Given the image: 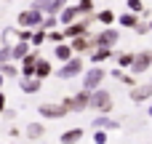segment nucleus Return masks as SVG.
Returning a JSON list of instances; mask_svg holds the SVG:
<instances>
[{
	"label": "nucleus",
	"mask_w": 152,
	"mask_h": 144,
	"mask_svg": "<svg viewBox=\"0 0 152 144\" xmlns=\"http://www.w3.org/2000/svg\"><path fill=\"white\" fill-rule=\"evenodd\" d=\"M29 45H32V48H40V45H45V29H32Z\"/></svg>",
	"instance_id": "25"
},
{
	"label": "nucleus",
	"mask_w": 152,
	"mask_h": 144,
	"mask_svg": "<svg viewBox=\"0 0 152 144\" xmlns=\"http://www.w3.org/2000/svg\"><path fill=\"white\" fill-rule=\"evenodd\" d=\"M0 72H3V77H19V64L16 61H8V64L0 67Z\"/></svg>",
	"instance_id": "27"
},
{
	"label": "nucleus",
	"mask_w": 152,
	"mask_h": 144,
	"mask_svg": "<svg viewBox=\"0 0 152 144\" xmlns=\"http://www.w3.org/2000/svg\"><path fill=\"white\" fill-rule=\"evenodd\" d=\"M0 115H3V120H16V115H19V110H13V107H5V110H3Z\"/></svg>",
	"instance_id": "34"
},
{
	"label": "nucleus",
	"mask_w": 152,
	"mask_h": 144,
	"mask_svg": "<svg viewBox=\"0 0 152 144\" xmlns=\"http://www.w3.org/2000/svg\"><path fill=\"white\" fill-rule=\"evenodd\" d=\"M83 136H86V131H83V128H67V131L59 136V142H61V144H77Z\"/></svg>",
	"instance_id": "16"
},
{
	"label": "nucleus",
	"mask_w": 152,
	"mask_h": 144,
	"mask_svg": "<svg viewBox=\"0 0 152 144\" xmlns=\"http://www.w3.org/2000/svg\"><path fill=\"white\" fill-rule=\"evenodd\" d=\"M8 136H11V139H19V136H21V131L13 126V128H8Z\"/></svg>",
	"instance_id": "38"
},
{
	"label": "nucleus",
	"mask_w": 152,
	"mask_h": 144,
	"mask_svg": "<svg viewBox=\"0 0 152 144\" xmlns=\"http://www.w3.org/2000/svg\"><path fill=\"white\" fill-rule=\"evenodd\" d=\"M131 75H144L147 69H152V59H150V51H136L134 53V61H131Z\"/></svg>",
	"instance_id": "8"
},
{
	"label": "nucleus",
	"mask_w": 152,
	"mask_h": 144,
	"mask_svg": "<svg viewBox=\"0 0 152 144\" xmlns=\"http://www.w3.org/2000/svg\"><path fill=\"white\" fill-rule=\"evenodd\" d=\"M24 134H27V139H32V142H37L43 134H45V126L43 123H27V128H24Z\"/></svg>",
	"instance_id": "21"
},
{
	"label": "nucleus",
	"mask_w": 152,
	"mask_h": 144,
	"mask_svg": "<svg viewBox=\"0 0 152 144\" xmlns=\"http://www.w3.org/2000/svg\"><path fill=\"white\" fill-rule=\"evenodd\" d=\"M53 56H56L59 61H67V59H72L75 53H72V48H69V43L64 40V43H59V45H53Z\"/></svg>",
	"instance_id": "20"
},
{
	"label": "nucleus",
	"mask_w": 152,
	"mask_h": 144,
	"mask_svg": "<svg viewBox=\"0 0 152 144\" xmlns=\"http://www.w3.org/2000/svg\"><path fill=\"white\" fill-rule=\"evenodd\" d=\"M53 27H59V16L56 13H43V21H40V27L37 29H53Z\"/></svg>",
	"instance_id": "24"
},
{
	"label": "nucleus",
	"mask_w": 152,
	"mask_h": 144,
	"mask_svg": "<svg viewBox=\"0 0 152 144\" xmlns=\"http://www.w3.org/2000/svg\"><path fill=\"white\" fill-rule=\"evenodd\" d=\"M61 104H64V110H67V115H75V112H86L88 107H91V91H75L72 96H67V99H61Z\"/></svg>",
	"instance_id": "1"
},
{
	"label": "nucleus",
	"mask_w": 152,
	"mask_h": 144,
	"mask_svg": "<svg viewBox=\"0 0 152 144\" xmlns=\"http://www.w3.org/2000/svg\"><path fill=\"white\" fill-rule=\"evenodd\" d=\"M150 32H152V19H150Z\"/></svg>",
	"instance_id": "42"
},
{
	"label": "nucleus",
	"mask_w": 152,
	"mask_h": 144,
	"mask_svg": "<svg viewBox=\"0 0 152 144\" xmlns=\"http://www.w3.org/2000/svg\"><path fill=\"white\" fill-rule=\"evenodd\" d=\"M67 43H69L72 53H77V56H83V53H91V51H94L91 32H88V35H77V37H72V40H67Z\"/></svg>",
	"instance_id": "9"
},
{
	"label": "nucleus",
	"mask_w": 152,
	"mask_h": 144,
	"mask_svg": "<svg viewBox=\"0 0 152 144\" xmlns=\"http://www.w3.org/2000/svg\"><path fill=\"white\" fill-rule=\"evenodd\" d=\"M8 61H11V45H5V43H3V45H0V67H3V64H8Z\"/></svg>",
	"instance_id": "33"
},
{
	"label": "nucleus",
	"mask_w": 152,
	"mask_h": 144,
	"mask_svg": "<svg viewBox=\"0 0 152 144\" xmlns=\"http://www.w3.org/2000/svg\"><path fill=\"white\" fill-rule=\"evenodd\" d=\"M19 86H21V94H37V91L43 88V80L32 75V77H21Z\"/></svg>",
	"instance_id": "14"
},
{
	"label": "nucleus",
	"mask_w": 152,
	"mask_h": 144,
	"mask_svg": "<svg viewBox=\"0 0 152 144\" xmlns=\"http://www.w3.org/2000/svg\"><path fill=\"white\" fill-rule=\"evenodd\" d=\"M110 59H115V51H112V48H94V51L88 53V61H91V64H104V61H110Z\"/></svg>",
	"instance_id": "12"
},
{
	"label": "nucleus",
	"mask_w": 152,
	"mask_h": 144,
	"mask_svg": "<svg viewBox=\"0 0 152 144\" xmlns=\"http://www.w3.org/2000/svg\"><path fill=\"white\" fill-rule=\"evenodd\" d=\"M147 115L152 118V99H150V107H147Z\"/></svg>",
	"instance_id": "40"
},
{
	"label": "nucleus",
	"mask_w": 152,
	"mask_h": 144,
	"mask_svg": "<svg viewBox=\"0 0 152 144\" xmlns=\"http://www.w3.org/2000/svg\"><path fill=\"white\" fill-rule=\"evenodd\" d=\"M32 51V45L27 43V40H19V43H13L11 45V61H21L27 53Z\"/></svg>",
	"instance_id": "13"
},
{
	"label": "nucleus",
	"mask_w": 152,
	"mask_h": 144,
	"mask_svg": "<svg viewBox=\"0 0 152 144\" xmlns=\"http://www.w3.org/2000/svg\"><path fill=\"white\" fill-rule=\"evenodd\" d=\"M139 19H142L139 13H131V11H126V13H120V16H118V24H120V27H128V29H134V27L139 24Z\"/></svg>",
	"instance_id": "19"
},
{
	"label": "nucleus",
	"mask_w": 152,
	"mask_h": 144,
	"mask_svg": "<svg viewBox=\"0 0 152 144\" xmlns=\"http://www.w3.org/2000/svg\"><path fill=\"white\" fill-rule=\"evenodd\" d=\"M91 40H94V48H115L120 43V29L118 27H104L96 35H91Z\"/></svg>",
	"instance_id": "3"
},
{
	"label": "nucleus",
	"mask_w": 152,
	"mask_h": 144,
	"mask_svg": "<svg viewBox=\"0 0 152 144\" xmlns=\"http://www.w3.org/2000/svg\"><path fill=\"white\" fill-rule=\"evenodd\" d=\"M53 72V67H51V61L45 59V56H40L37 59V64H35V77H40V80H45L48 75Z\"/></svg>",
	"instance_id": "17"
},
{
	"label": "nucleus",
	"mask_w": 152,
	"mask_h": 144,
	"mask_svg": "<svg viewBox=\"0 0 152 144\" xmlns=\"http://www.w3.org/2000/svg\"><path fill=\"white\" fill-rule=\"evenodd\" d=\"M69 5V0H53V13H59L61 8H67Z\"/></svg>",
	"instance_id": "36"
},
{
	"label": "nucleus",
	"mask_w": 152,
	"mask_h": 144,
	"mask_svg": "<svg viewBox=\"0 0 152 144\" xmlns=\"http://www.w3.org/2000/svg\"><path fill=\"white\" fill-rule=\"evenodd\" d=\"M11 144H16V142H11Z\"/></svg>",
	"instance_id": "44"
},
{
	"label": "nucleus",
	"mask_w": 152,
	"mask_h": 144,
	"mask_svg": "<svg viewBox=\"0 0 152 144\" xmlns=\"http://www.w3.org/2000/svg\"><path fill=\"white\" fill-rule=\"evenodd\" d=\"M56 16H59V24H61V27H67V24L77 21V16H80V13H77V8H75V5H67V8H61Z\"/></svg>",
	"instance_id": "15"
},
{
	"label": "nucleus",
	"mask_w": 152,
	"mask_h": 144,
	"mask_svg": "<svg viewBox=\"0 0 152 144\" xmlns=\"http://www.w3.org/2000/svg\"><path fill=\"white\" fill-rule=\"evenodd\" d=\"M110 75H112L115 80H120V77H123V69H120V67H115V69H110Z\"/></svg>",
	"instance_id": "37"
},
{
	"label": "nucleus",
	"mask_w": 152,
	"mask_h": 144,
	"mask_svg": "<svg viewBox=\"0 0 152 144\" xmlns=\"http://www.w3.org/2000/svg\"><path fill=\"white\" fill-rule=\"evenodd\" d=\"M134 32H136V35H142V37H144V35H150V21H147V19H139V24L134 27Z\"/></svg>",
	"instance_id": "31"
},
{
	"label": "nucleus",
	"mask_w": 152,
	"mask_h": 144,
	"mask_svg": "<svg viewBox=\"0 0 152 144\" xmlns=\"http://www.w3.org/2000/svg\"><path fill=\"white\" fill-rule=\"evenodd\" d=\"M150 59H152V51H150Z\"/></svg>",
	"instance_id": "43"
},
{
	"label": "nucleus",
	"mask_w": 152,
	"mask_h": 144,
	"mask_svg": "<svg viewBox=\"0 0 152 144\" xmlns=\"http://www.w3.org/2000/svg\"><path fill=\"white\" fill-rule=\"evenodd\" d=\"M32 8H37L40 13H53V0H35Z\"/></svg>",
	"instance_id": "28"
},
{
	"label": "nucleus",
	"mask_w": 152,
	"mask_h": 144,
	"mask_svg": "<svg viewBox=\"0 0 152 144\" xmlns=\"http://www.w3.org/2000/svg\"><path fill=\"white\" fill-rule=\"evenodd\" d=\"M45 43H51V45L64 43V32H61V29H48V32H45Z\"/></svg>",
	"instance_id": "26"
},
{
	"label": "nucleus",
	"mask_w": 152,
	"mask_h": 144,
	"mask_svg": "<svg viewBox=\"0 0 152 144\" xmlns=\"http://www.w3.org/2000/svg\"><path fill=\"white\" fill-rule=\"evenodd\" d=\"M91 128H104V131H120V120H112L110 115H96L91 120Z\"/></svg>",
	"instance_id": "11"
},
{
	"label": "nucleus",
	"mask_w": 152,
	"mask_h": 144,
	"mask_svg": "<svg viewBox=\"0 0 152 144\" xmlns=\"http://www.w3.org/2000/svg\"><path fill=\"white\" fill-rule=\"evenodd\" d=\"M91 110H96V112H102V115H110L112 112V94L107 91V88H94L91 91Z\"/></svg>",
	"instance_id": "4"
},
{
	"label": "nucleus",
	"mask_w": 152,
	"mask_h": 144,
	"mask_svg": "<svg viewBox=\"0 0 152 144\" xmlns=\"http://www.w3.org/2000/svg\"><path fill=\"white\" fill-rule=\"evenodd\" d=\"M104 77H107V69H104L102 64H94L91 69L83 72V88H86V91H94V88H99V86L104 83Z\"/></svg>",
	"instance_id": "6"
},
{
	"label": "nucleus",
	"mask_w": 152,
	"mask_h": 144,
	"mask_svg": "<svg viewBox=\"0 0 152 144\" xmlns=\"http://www.w3.org/2000/svg\"><path fill=\"white\" fill-rule=\"evenodd\" d=\"M40 21H43V13L37 11V8H24V11H19V16H16V24L21 27V29H37L40 27Z\"/></svg>",
	"instance_id": "5"
},
{
	"label": "nucleus",
	"mask_w": 152,
	"mask_h": 144,
	"mask_svg": "<svg viewBox=\"0 0 152 144\" xmlns=\"http://www.w3.org/2000/svg\"><path fill=\"white\" fill-rule=\"evenodd\" d=\"M86 72V61H83V56H72V59H67V61H61V67L56 69V77L59 80H72V77H77V75H83Z\"/></svg>",
	"instance_id": "2"
},
{
	"label": "nucleus",
	"mask_w": 152,
	"mask_h": 144,
	"mask_svg": "<svg viewBox=\"0 0 152 144\" xmlns=\"http://www.w3.org/2000/svg\"><path fill=\"white\" fill-rule=\"evenodd\" d=\"M120 80H123L128 88H134V86H136V75H131V72H123V77H120Z\"/></svg>",
	"instance_id": "35"
},
{
	"label": "nucleus",
	"mask_w": 152,
	"mask_h": 144,
	"mask_svg": "<svg viewBox=\"0 0 152 144\" xmlns=\"http://www.w3.org/2000/svg\"><path fill=\"white\" fill-rule=\"evenodd\" d=\"M94 5H96L94 0H77L75 8H77V13H94Z\"/></svg>",
	"instance_id": "30"
},
{
	"label": "nucleus",
	"mask_w": 152,
	"mask_h": 144,
	"mask_svg": "<svg viewBox=\"0 0 152 144\" xmlns=\"http://www.w3.org/2000/svg\"><path fill=\"white\" fill-rule=\"evenodd\" d=\"M19 29H21V27H8V29H3L0 40H3L5 45H13V43H19Z\"/></svg>",
	"instance_id": "22"
},
{
	"label": "nucleus",
	"mask_w": 152,
	"mask_h": 144,
	"mask_svg": "<svg viewBox=\"0 0 152 144\" xmlns=\"http://www.w3.org/2000/svg\"><path fill=\"white\" fill-rule=\"evenodd\" d=\"M96 21H99V24H104V27H112V24L118 21V16H115V11H112V8H102V11L96 13Z\"/></svg>",
	"instance_id": "18"
},
{
	"label": "nucleus",
	"mask_w": 152,
	"mask_h": 144,
	"mask_svg": "<svg viewBox=\"0 0 152 144\" xmlns=\"http://www.w3.org/2000/svg\"><path fill=\"white\" fill-rule=\"evenodd\" d=\"M5 107H8V102H5V94H3V91H0V112H3V110H5Z\"/></svg>",
	"instance_id": "39"
},
{
	"label": "nucleus",
	"mask_w": 152,
	"mask_h": 144,
	"mask_svg": "<svg viewBox=\"0 0 152 144\" xmlns=\"http://www.w3.org/2000/svg\"><path fill=\"white\" fill-rule=\"evenodd\" d=\"M126 8H128L131 13H142V11H144V3H142V0H128Z\"/></svg>",
	"instance_id": "32"
},
{
	"label": "nucleus",
	"mask_w": 152,
	"mask_h": 144,
	"mask_svg": "<svg viewBox=\"0 0 152 144\" xmlns=\"http://www.w3.org/2000/svg\"><path fill=\"white\" fill-rule=\"evenodd\" d=\"M115 61H118L120 69H128L131 61H134V51H120V53H115Z\"/></svg>",
	"instance_id": "23"
},
{
	"label": "nucleus",
	"mask_w": 152,
	"mask_h": 144,
	"mask_svg": "<svg viewBox=\"0 0 152 144\" xmlns=\"http://www.w3.org/2000/svg\"><path fill=\"white\" fill-rule=\"evenodd\" d=\"M3 83H5V77H3V72H0V91H3Z\"/></svg>",
	"instance_id": "41"
},
{
	"label": "nucleus",
	"mask_w": 152,
	"mask_h": 144,
	"mask_svg": "<svg viewBox=\"0 0 152 144\" xmlns=\"http://www.w3.org/2000/svg\"><path fill=\"white\" fill-rule=\"evenodd\" d=\"M94 144H107L110 142V131H104V128H94Z\"/></svg>",
	"instance_id": "29"
},
{
	"label": "nucleus",
	"mask_w": 152,
	"mask_h": 144,
	"mask_svg": "<svg viewBox=\"0 0 152 144\" xmlns=\"http://www.w3.org/2000/svg\"><path fill=\"white\" fill-rule=\"evenodd\" d=\"M37 115L40 118H45V120H59V118H64L67 115V110H64V104L59 102H43L40 107H37Z\"/></svg>",
	"instance_id": "7"
},
{
	"label": "nucleus",
	"mask_w": 152,
	"mask_h": 144,
	"mask_svg": "<svg viewBox=\"0 0 152 144\" xmlns=\"http://www.w3.org/2000/svg\"><path fill=\"white\" fill-rule=\"evenodd\" d=\"M128 99H131L134 104L150 102V99H152V83H136V86L128 91Z\"/></svg>",
	"instance_id": "10"
}]
</instances>
